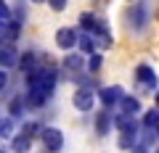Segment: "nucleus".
<instances>
[{
  "label": "nucleus",
  "mask_w": 159,
  "mask_h": 153,
  "mask_svg": "<svg viewBox=\"0 0 159 153\" xmlns=\"http://www.w3.org/2000/svg\"><path fill=\"white\" fill-rule=\"evenodd\" d=\"M122 98H125V92H122V87H119V85L101 87V90H98V100L103 103V108H111L114 103H122Z\"/></svg>",
  "instance_id": "7ed1b4c3"
},
{
  "label": "nucleus",
  "mask_w": 159,
  "mask_h": 153,
  "mask_svg": "<svg viewBox=\"0 0 159 153\" xmlns=\"http://www.w3.org/2000/svg\"><path fill=\"white\" fill-rule=\"evenodd\" d=\"M93 100H96V95H93V90H88V87H80V90L72 95V103H74L77 111H90Z\"/></svg>",
  "instance_id": "39448f33"
},
{
  "label": "nucleus",
  "mask_w": 159,
  "mask_h": 153,
  "mask_svg": "<svg viewBox=\"0 0 159 153\" xmlns=\"http://www.w3.org/2000/svg\"><path fill=\"white\" fill-rule=\"evenodd\" d=\"M32 3H48V0H32Z\"/></svg>",
  "instance_id": "a878e982"
},
{
  "label": "nucleus",
  "mask_w": 159,
  "mask_h": 153,
  "mask_svg": "<svg viewBox=\"0 0 159 153\" xmlns=\"http://www.w3.org/2000/svg\"><path fill=\"white\" fill-rule=\"evenodd\" d=\"M40 140L45 142L48 151H58V148L64 145V132L56 130V127H45V130H43V135H40Z\"/></svg>",
  "instance_id": "20e7f679"
},
{
  "label": "nucleus",
  "mask_w": 159,
  "mask_h": 153,
  "mask_svg": "<svg viewBox=\"0 0 159 153\" xmlns=\"http://www.w3.org/2000/svg\"><path fill=\"white\" fill-rule=\"evenodd\" d=\"M48 6H51L53 11H64V8H66V0H48Z\"/></svg>",
  "instance_id": "b1692460"
},
{
  "label": "nucleus",
  "mask_w": 159,
  "mask_h": 153,
  "mask_svg": "<svg viewBox=\"0 0 159 153\" xmlns=\"http://www.w3.org/2000/svg\"><path fill=\"white\" fill-rule=\"evenodd\" d=\"M125 21L130 24V29H133L135 34H141L143 29H146V24H148V3H146V0H141V3H133V6L127 8Z\"/></svg>",
  "instance_id": "f257e3e1"
},
{
  "label": "nucleus",
  "mask_w": 159,
  "mask_h": 153,
  "mask_svg": "<svg viewBox=\"0 0 159 153\" xmlns=\"http://www.w3.org/2000/svg\"><path fill=\"white\" fill-rule=\"evenodd\" d=\"M0 16H3V21H11V8L6 0H0Z\"/></svg>",
  "instance_id": "5701e85b"
},
{
  "label": "nucleus",
  "mask_w": 159,
  "mask_h": 153,
  "mask_svg": "<svg viewBox=\"0 0 159 153\" xmlns=\"http://www.w3.org/2000/svg\"><path fill=\"white\" fill-rule=\"evenodd\" d=\"M29 148H32V137H27V135H19V137L11 140V151L13 153H29Z\"/></svg>",
  "instance_id": "4468645a"
},
{
  "label": "nucleus",
  "mask_w": 159,
  "mask_h": 153,
  "mask_svg": "<svg viewBox=\"0 0 159 153\" xmlns=\"http://www.w3.org/2000/svg\"><path fill=\"white\" fill-rule=\"evenodd\" d=\"M135 87H138L141 92H151V90H157V74H154L151 66L141 63V66L135 69Z\"/></svg>",
  "instance_id": "f03ea898"
},
{
  "label": "nucleus",
  "mask_w": 159,
  "mask_h": 153,
  "mask_svg": "<svg viewBox=\"0 0 159 153\" xmlns=\"http://www.w3.org/2000/svg\"><path fill=\"white\" fill-rule=\"evenodd\" d=\"M135 132H138V127H130V130L122 132L119 135V148H135Z\"/></svg>",
  "instance_id": "a211bd4d"
},
{
  "label": "nucleus",
  "mask_w": 159,
  "mask_h": 153,
  "mask_svg": "<svg viewBox=\"0 0 159 153\" xmlns=\"http://www.w3.org/2000/svg\"><path fill=\"white\" fill-rule=\"evenodd\" d=\"M157 137H159V127H157Z\"/></svg>",
  "instance_id": "cd10ccee"
},
{
  "label": "nucleus",
  "mask_w": 159,
  "mask_h": 153,
  "mask_svg": "<svg viewBox=\"0 0 159 153\" xmlns=\"http://www.w3.org/2000/svg\"><path fill=\"white\" fill-rule=\"evenodd\" d=\"M119 106H122V113H130V116H135V113L141 111V103H138V98H133V95H125Z\"/></svg>",
  "instance_id": "2eb2a0df"
},
{
  "label": "nucleus",
  "mask_w": 159,
  "mask_h": 153,
  "mask_svg": "<svg viewBox=\"0 0 159 153\" xmlns=\"http://www.w3.org/2000/svg\"><path fill=\"white\" fill-rule=\"evenodd\" d=\"M130 153H148V151H146V145H135V148H130Z\"/></svg>",
  "instance_id": "393cba45"
},
{
  "label": "nucleus",
  "mask_w": 159,
  "mask_h": 153,
  "mask_svg": "<svg viewBox=\"0 0 159 153\" xmlns=\"http://www.w3.org/2000/svg\"><path fill=\"white\" fill-rule=\"evenodd\" d=\"M157 108H159V92H157Z\"/></svg>",
  "instance_id": "bb28decb"
},
{
  "label": "nucleus",
  "mask_w": 159,
  "mask_h": 153,
  "mask_svg": "<svg viewBox=\"0 0 159 153\" xmlns=\"http://www.w3.org/2000/svg\"><path fill=\"white\" fill-rule=\"evenodd\" d=\"M27 106H29V103H27V98L16 95V98L11 100V103H8V116H13V119H19V116L24 113V108H27Z\"/></svg>",
  "instance_id": "ddd939ff"
},
{
  "label": "nucleus",
  "mask_w": 159,
  "mask_h": 153,
  "mask_svg": "<svg viewBox=\"0 0 159 153\" xmlns=\"http://www.w3.org/2000/svg\"><path fill=\"white\" fill-rule=\"evenodd\" d=\"M37 66H40V63H37V53H34V50H27L21 58H19V69H21V71H27V74L34 71Z\"/></svg>",
  "instance_id": "f8f14e48"
},
{
  "label": "nucleus",
  "mask_w": 159,
  "mask_h": 153,
  "mask_svg": "<svg viewBox=\"0 0 159 153\" xmlns=\"http://www.w3.org/2000/svg\"><path fill=\"white\" fill-rule=\"evenodd\" d=\"M51 92H53V90H45V87H37V90H27V103H29L32 108H40L43 103L48 100V98H51Z\"/></svg>",
  "instance_id": "9d476101"
},
{
  "label": "nucleus",
  "mask_w": 159,
  "mask_h": 153,
  "mask_svg": "<svg viewBox=\"0 0 159 153\" xmlns=\"http://www.w3.org/2000/svg\"><path fill=\"white\" fill-rule=\"evenodd\" d=\"M43 130H45V127L37 124V121H27V124L21 127V135H27V137H37V135H43Z\"/></svg>",
  "instance_id": "6ab92c4d"
},
{
  "label": "nucleus",
  "mask_w": 159,
  "mask_h": 153,
  "mask_svg": "<svg viewBox=\"0 0 159 153\" xmlns=\"http://www.w3.org/2000/svg\"><path fill=\"white\" fill-rule=\"evenodd\" d=\"M19 53H16V48H13V42H3V48H0V66L3 69H13L19 63Z\"/></svg>",
  "instance_id": "423d86ee"
},
{
  "label": "nucleus",
  "mask_w": 159,
  "mask_h": 153,
  "mask_svg": "<svg viewBox=\"0 0 159 153\" xmlns=\"http://www.w3.org/2000/svg\"><path fill=\"white\" fill-rule=\"evenodd\" d=\"M0 34H3V42H16V37L21 34V21H3L0 27Z\"/></svg>",
  "instance_id": "1a4fd4ad"
},
{
  "label": "nucleus",
  "mask_w": 159,
  "mask_h": 153,
  "mask_svg": "<svg viewBox=\"0 0 159 153\" xmlns=\"http://www.w3.org/2000/svg\"><path fill=\"white\" fill-rule=\"evenodd\" d=\"M109 130H111V111L103 108V111L96 116V132H98V135H106Z\"/></svg>",
  "instance_id": "9b49d317"
},
{
  "label": "nucleus",
  "mask_w": 159,
  "mask_h": 153,
  "mask_svg": "<svg viewBox=\"0 0 159 153\" xmlns=\"http://www.w3.org/2000/svg\"><path fill=\"white\" fill-rule=\"evenodd\" d=\"M0 135L3 137L13 135V116H3V119H0Z\"/></svg>",
  "instance_id": "412c9836"
},
{
  "label": "nucleus",
  "mask_w": 159,
  "mask_h": 153,
  "mask_svg": "<svg viewBox=\"0 0 159 153\" xmlns=\"http://www.w3.org/2000/svg\"><path fill=\"white\" fill-rule=\"evenodd\" d=\"M154 153H159V148H157V151H154Z\"/></svg>",
  "instance_id": "c85d7f7f"
},
{
  "label": "nucleus",
  "mask_w": 159,
  "mask_h": 153,
  "mask_svg": "<svg viewBox=\"0 0 159 153\" xmlns=\"http://www.w3.org/2000/svg\"><path fill=\"white\" fill-rule=\"evenodd\" d=\"M157 127H159V108H151L143 113V130H157Z\"/></svg>",
  "instance_id": "f3484780"
},
{
  "label": "nucleus",
  "mask_w": 159,
  "mask_h": 153,
  "mask_svg": "<svg viewBox=\"0 0 159 153\" xmlns=\"http://www.w3.org/2000/svg\"><path fill=\"white\" fill-rule=\"evenodd\" d=\"M77 34H74V29H69V27H64V29H58L56 32V45L61 48V50H69V48H74L77 45Z\"/></svg>",
  "instance_id": "6e6552de"
},
{
  "label": "nucleus",
  "mask_w": 159,
  "mask_h": 153,
  "mask_svg": "<svg viewBox=\"0 0 159 153\" xmlns=\"http://www.w3.org/2000/svg\"><path fill=\"white\" fill-rule=\"evenodd\" d=\"M114 124H117V130H119V132H125V130H130V127H135V121H133L130 113H119Z\"/></svg>",
  "instance_id": "aec40b11"
},
{
  "label": "nucleus",
  "mask_w": 159,
  "mask_h": 153,
  "mask_svg": "<svg viewBox=\"0 0 159 153\" xmlns=\"http://www.w3.org/2000/svg\"><path fill=\"white\" fill-rule=\"evenodd\" d=\"M101 63H103V58H101V56H90V61H88V71H90V74L101 71Z\"/></svg>",
  "instance_id": "4be33fe9"
},
{
  "label": "nucleus",
  "mask_w": 159,
  "mask_h": 153,
  "mask_svg": "<svg viewBox=\"0 0 159 153\" xmlns=\"http://www.w3.org/2000/svg\"><path fill=\"white\" fill-rule=\"evenodd\" d=\"M82 66H85V61H82V56H77V53L64 58V71H66L69 79H77L80 71H82Z\"/></svg>",
  "instance_id": "0eeeda50"
},
{
  "label": "nucleus",
  "mask_w": 159,
  "mask_h": 153,
  "mask_svg": "<svg viewBox=\"0 0 159 153\" xmlns=\"http://www.w3.org/2000/svg\"><path fill=\"white\" fill-rule=\"evenodd\" d=\"M77 45H80V50H82V53H88V56H96V53H93V50H96V40H93V34H82V37H80V42H77Z\"/></svg>",
  "instance_id": "dca6fc26"
}]
</instances>
